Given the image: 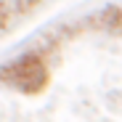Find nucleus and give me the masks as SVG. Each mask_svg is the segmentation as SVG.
Returning <instances> with one entry per match:
<instances>
[{
	"mask_svg": "<svg viewBox=\"0 0 122 122\" xmlns=\"http://www.w3.org/2000/svg\"><path fill=\"white\" fill-rule=\"evenodd\" d=\"M48 66L40 53H24L0 69V80L21 93H40L48 85Z\"/></svg>",
	"mask_w": 122,
	"mask_h": 122,
	"instance_id": "nucleus-1",
	"label": "nucleus"
}]
</instances>
